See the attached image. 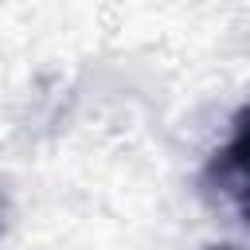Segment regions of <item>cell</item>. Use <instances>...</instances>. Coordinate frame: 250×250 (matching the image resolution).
Masks as SVG:
<instances>
[{"label": "cell", "instance_id": "obj_1", "mask_svg": "<svg viewBox=\"0 0 250 250\" xmlns=\"http://www.w3.org/2000/svg\"><path fill=\"white\" fill-rule=\"evenodd\" d=\"M246 133H242V113L234 117V133H230V145L211 152V164L203 172V184L211 191H223L230 195V203L238 207V215L246 211Z\"/></svg>", "mask_w": 250, "mask_h": 250}, {"label": "cell", "instance_id": "obj_3", "mask_svg": "<svg viewBox=\"0 0 250 250\" xmlns=\"http://www.w3.org/2000/svg\"><path fill=\"white\" fill-rule=\"evenodd\" d=\"M211 250H238V246H211Z\"/></svg>", "mask_w": 250, "mask_h": 250}, {"label": "cell", "instance_id": "obj_2", "mask_svg": "<svg viewBox=\"0 0 250 250\" xmlns=\"http://www.w3.org/2000/svg\"><path fill=\"white\" fill-rule=\"evenodd\" d=\"M4 219H8V207H4V195H0V234H4Z\"/></svg>", "mask_w": 250, "mask_h": 250}]
</instances>
